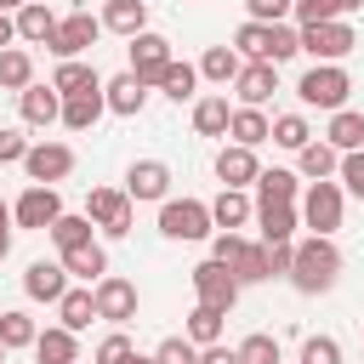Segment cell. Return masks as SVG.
<instances>
[{
  "mask_svg": "<svg viewBox=\"0 0 364 364\" xmlns=\"http://www.w3.org/2000/svg\"><path fill=\"white\" fill-rule=\"evenodd\" d=\"M336 273H341V250L330 245V239H307V245H296V262H290V284L296 290H307V296H318V290H330L336 284Z\"/></svg>",
  "mask_w": 364,
  "mask_h": 364,
  "instance_id": "1",
  "label": "cell"
},
{
  "mask_svg": "<svg viewBox=\"0 0 364 364\" xmlns=\"http://www.w3.org/2000/svg\"><path fill=\"white\" fill-rule=\"evenodd\" d=\"M301 102L307 108H336L341 114V102H347V91H353V80H347V68H336V63H318V68H307L301 74Z\"/></svg>",
  "mask_w": 364,
  "mask_h": 364,
  "instance_id": "2",
  "label": "cell"
},
{
  "mask_svg": "<svg viewBox=\"0 0 364 364\" xmlns=\"http://www.w3.org/2000/svg\"><path fill=\"white\" fill-rule=\"evenodd\" d=\"M159 233L165 239H205L210 233V205H199V199H165Z\"/></svg>",
  "mask_w": 364,
  "mask_h": 364,
  "instance_id": "3",
  "label": "cell"
},
{
  "mask_svg": "<svg viewBox=\"0 0 364 364\" xmlns=\"http://www.w3.org/2000/svg\"><path fill=\"white\" fill-rule=\"evenodd\" d=\"M85 216L108 233V239H125L131 233V193H114V188H91L85 199Z\"/></svg>",
  "mask_w": 364,
  "mask_h": 364,
  "instance_id": "4",
  "label": "cell"
},
{
  "mask_svg": "<svg viewBox=\"0 0 364 364\" xmlns=\"http://www.w3.org/2000/svg\"><path fill=\"white\" fill-rule=\"evenodd\" d=\"M301 222H307L318 239H330V233L341 228V188H336V182H313L307 199H301Z\"/></svg>",
  "mask_w": 364,
  "mask_h": 364,
  "instance_id": "5",
  "label": "cell"
},
{
  "mask_svg": "<svg viewBox=\"0 0 364 364\" xmlns=\"http://www.w3.org/2000/svg\"><path fill=\"white\" fill-rule=\"evenodd\" d=\"M193 290H199V307H210V313H228L239 301V279L222 262H199L193 267Z\"/></svg>",
  "mask_w": 364,
  "mask_h": 364,
  "instance_id": "6",
  "label": "cell"
},
{
  "mask_svg": "<svg viewBox=\"0 0 364 364\" xmlns=\"http://www.w3.org/2000/svg\"><path fill=\"white\" fill-rule=\"evenodd\" d=\"M97 28H102V23H97L91 11H74V17H63V23H57V34H51L46 46H51L63 63H74L80 51H91V46H97Z\"/></svg>",
  "mask_w": 364,
  "mask_h": 364,
  "instance_id": "7",
  "label": "cell"
},
{
  "mask_svg": "<svg viewBox=\"0 0 364 364\" xmlns=\"http://www.w3.org/2000/svg\"><path fill=\"white\" fill-rule=\"evenodd\" d=\"M358 46V34L336 17V23H313V28H301V51H313V57H324V63H336V57H347Z\"/></svg>",
  "mask_w": 364,
  "mask_h": 364,
  "instance_id": "8",
  "label": "cell"
},
{
  "mask_svg": "<svg viewBox=\"0 0 364 364\" xmlns=\"http://www.w3.org/2000/svg\"><path fill=\"white\" fill-rule=\"evenodd\" d=\"M97 318H108V324H125V318H136V284L131 279H97Z\"/></svg>",
  "mask_w": 364,
  "mask_h": 364,
  "instance_id": "9",
  "label": "cell"
},
{
  "mask_svg": "<svg viewBox=\"0 0 364 364\" xmlns=\"http://www.w3.org/2000/svg\"><path fill=\"white\" fill-rule=\"evenodd\" d=\"M165 68H171V40H165V34H136V40H131V74H136L142 85H154Z\"/></svg>",
  "mask_w": 364,
  "mask_h": 364,
  "instance_id": "10",
  "label": "cell"
},
{
  "mask_svg": "<svg viewBox=\"0 0 364 364\" xmlns=\"http://www.w3.org/2000/svg\"><path fill=\"white\" fill-rule=\"evenodd\" d=\"M28 176H34V188H46V182H63L68 171H74V148H63V142H40V148H28Z\"/></svg>",
  "mask_w": 364,
  "mask_h": 364,
  "instance_id": "11",
  "label": "cell"
},
{
  "mask_svg": "<svg viewBox=\"0 0 364 364\" xmlns=\"http://www.w3.org/2000/svg\"><path fill=\"white\" fill-rule=\"evenodd\" d=\"M11 216H17L23 228H46V233H51V222L63 216V199H57V188H28Z\"/></svg>",
  "mask_w": 364,
  "mask_h": 364,
  "instance_id": "12",
  "label": "cell"
},
{
  "mask_svg": "<svg viewBox=\"0 0 364 364\" xmlns=\"http://www.w3.org/2000/svg\"><path fill=\"white\" fill-rule=\"evenodd\" d=\"M23 290H28L34 301H63V296H68V267H63V262H28Z\"/></svg>",
  "mask_w": 364,
  "mask_h": 364,
  "instance_id": "13",
  "label": "cell"
},
{
  "mask_svg": "<svg viewBox=\"0 0 364 364\" xmlns=\"http://www.w3.org/2000/svg\"><path fill=\"white\" fill-rule=\"evenodd\" d=\"M233 85H239V97H245V108H262V102H267V97L279 91V68H273V63H245Z\"/></svg>",
  "mask_w": 364,
  "mask_h": 364,
  "instance_id": "14",
  "label": "cell"
},
{
  "mask_svg": "<svg viewBox=\"0 0 364 364\" xmlns=\"http://www.w3.org/2000/svg\"><path fill=\"white\" fill-rule=\"evenodd\" d=\"M165 188H171V171H165L159 159H136V165L125 171V193H131V199H165Z\"/></svg>",
  "mask_w": 364,
  "mask_h": 364,
  "instance_id": "15",
  "label": "cell"
},
{
  "mask_svg": "<svg viewBox=\"0 0 364 364\" xmlns=\"http://www.w3.org/2000/svg\"><path fill=\"white\" fill-rule=\"evenodd\" d=\"M102 97H108V108H114V114H125V119H131V114H142L148 85H142L136 74H119V80H108V85H102Z\"/></svg>",
  "mask_w": 364,
  "mask_h": 364,
  "instance_id": "16",
  "label": "cell"
},
{
  "mask_svg": "<svg viewBox=\"0 0 364 364\" xmlns=\"http://www.w3.org/2000/svg\"><path fill=\"white\" fill-rule=\"evenodd\" d=\"M216 176H222L228 188H245V182H256L262 171H256V154L233 142V148H222V154H216Z\"/></svg>",
  "mask_w": 364,
  "mask_h": 364,
  "instance_id": "17",
  "label": "cell"
},
{
  "mask_svg": "<svg viewBox=\"0 0 364 364\" xmlns=\"http://www.w3.org/2000/svg\"><path fill=\"white\" fill-rule=\"evenodd\" d=\"M102 108H108V97H102V91H85V97H63V125H68V131H91V125L102 119Z\"/></svg>",
  "mask_w": 364,
  "mask_h": 364,
  "instance_id": "18",
  "label": "cell"
},
{
  "mask_svg": "<svg viewBox=\"0 0 364 364\" xmlns=\"http://www.w3.org/2000/svg\"><path fill=\"white\" fill-rule=\"evenodd\" d=\"M51 85H57V97H85V91H102V80H97V68H91V63H63V68L51 74Z\"/></svg>",
  "mask_w": 364,
  "mask_h": 364,
  "instance_id": "19",
  "label": "cell"
},
{
  "mask_svg": "<svg viewBox=\"0 0 364 364\" xmlns=\"http://www.w3.org/2000/svg\"><path fill=\"white\" fill-rule=\"evenodd\" d=\"M57 114H63L57 85H28V91H23V119H28V125H51Z\"/></svg>",
  "mask_w": 364,
  "mask_h": 364,
  "instance_id": "20",
  "label": "cell"
},
{
  "mask_svg": "<svg viewBox=\"0 0 364 364\" xmlns=\"http://www.w3.org/2000/svg\"><path fill=\"white\" fill-rule=\"evenodd\" d=\"M102 23H108L114 34H125V40H136V34H142V23H148V6H142V0H108Z\"/></svg>",
  "mask_w": 364,
  "mask_h": 364,
  "instance_id": "21",
  "label": "cell"
},
{
  "mask_svg": "<svg viewBox=\"0 0 364 364\" xmlns=\"http://www.w3.org/2000/svg\"><path fill=\"white\" fill-rule=\"evenodd\" d=\"M57 23H63V17H51V11L40 6V0H28V6L17 11V34H23V40H40V46H46L51 34H57Z\"/></svg>",
  "mask_w": 364,
  "mask_h": 364,
  "instance_id": "22",
  "label": "cell"
},
{
  "mask_svg": "<svg viewBox=\"0 0 364 364\" xmlns=\"http://www.w3.org/2000/svg\"><path fill=\"white\" fill-rule=\"evenodd\" d=\"M256 222H262V239L267 245H290V233H296V210L290 205H262Z\"/></svg>",
  "mask_w": 364,
  "mask_h": 364,
  "instance_id": "23",
  "label": "cell"
},
{
  "mask_svg": "<svg viewBox=\"0 0 364 364\" xmlns=\"http://www.w3.org/2000/svg\"><path fill=\"white\" fill-rule=\"evenodd\" d=\"M63 267H68L74 279H108V256H102V245H80V250H63Z\"/></svg>",
  "mask_w": 364,
  "mask_h": 364,
  "instance_id": "24",
  "label": "cell"
},
{
  "mask_svg": "<svg viewBox=\"0 0 364 364\" xmlns=\"http://www.w3.org/2000/svg\"><path fill=\"white\" fill-rule=\"evenodd\" d=\"M74 353H80V347H74V330H63V324L34 341V358H40V364H74Z\"/></svg>",
  "mask_w": 364,
  "mask_h": 364,
  "instance_id": "25",
  "label": "cell"
},
{
  "mask_svg": "<svg viewBox=\"0 0 364 364\" xmlns=\"http://www.w3.org/2000/svg\"><path fill=\"white\" fill-rule=\"evenodd\" d=\"M239 68H245V63H239V51H228V46H210V51L199 57V74H205V80H216V85L239 80Z\"/></svg>",
  "mask_w": 364,
  "mask_h": 364,
  "instance_id": "26",
  "label": "cell"
},
{
  "mask_svg": "<svg viewBox=\"0 0 364 364\" xmlns=\"http://www.w3.org/2000/svg\"><path fill=\"white\" fill-rule=\"evenodd\" d=\"M233 125V114H228V97H205L199 108H193V131L199 136H222Z\"/></svg>",
  "mask_w": 364,
  "mask_h": 364,
  "instance_id": "27",
  "label": "cell"
},
{
  "mask_svg": "<svg viewBox=\"0 0 364 364\" xmlns=\"http://www.w3.org/2000/svg\"><path fill=\"white\" fill-rule=\"evenodd\" d=\"M358 142H364V114L341 108V114L330 119V148H341V154H358Z\"/></svg>",
  "mask_w": 364,
  "mask_h": 364,
  "instance_id": "28",
  "label": "cell"
},
{
  "mask_svg": "<svg viewBox=\"0 0 364 364\" xmlns=\"http://www.w3.org/2000/svg\"><path fill=\"white\" fill-rule=\"evenodd\" d=\"M228 131H233V142H239V148H256V142H267V136H273V125H267L256 108H239Z\"/></svg>",
  "mask_w": 364,
  "mask_h": 364,
  "instance_id": "29",
  "label": "cell"
},
{
  "mask_svg": "<svg viewBox=\"0 0 364 364\" xmlns=\"http://www.w3.org/2000/svg\"><path fill=\"white\" fill-rule=\"evenodd\" d=\"M245 216H250V199H245V193H239V188H222V199H216V205H210V222H216V228H228V233H233V228H239V222H245Z\"/></svg>",
  "mask_w": 364,
  "mask_h": 364,
  "instance_id": "30",
  "label": "cell"
},
{
  "mask_svg": "<svg viewBox=\"0 0 364 364\" xmlns=\"http://www.w3.org/2000/svg\"><path fill=\"white\" fill-rule=\"evenodd\" d=\"M57 307H63V330H85V324L97 318V296H91V290H68Z\"/></svg>",
  "mask_w": 364,
  "mask_h": 364,
  "instance_id": "31",
  "label": "cell"
},
{
  "mask_svg": "<svg viewBox=\"0 0 364 364\" xmlns=\"http://www.w3.org/2000/svg\"><path fill=\"white\" fill-rule=\"evenodd\" d=\"M233 279H239V284L273 279V267H267V245H245V250H239V262H233Z\"/></svg>",
  "mask_w": 364,
  "mask_h": 364,
  "instance_id": "32",
  "label": "cell"
},
{
  "mask_svg": "<svg viewBox=\"0 0 364 364\" xmlns=\"http://www.w3.org/2000/svg\"><path fill=\"white\" fill-rule=\"evenodd\" d=\"M222 318H228V313L193 307V313H188V341H193V347H216V336H222Z\"/></svg>",
  "mask_w": 364,
  "mask_h": 364,
  "instance_id": "33",
  "label": "cell"
},
{
  "mask_svg": "<svg viewBox=\"0 0 364 364\" xmlns=\"http://www.w3.org/2000/svg\"><path fill=\"white\" fill-rule=\"evenodd\" d=\"M0 341H6V353H11V347H34L40 330H34L28 313H0Z\"/></svg>",
  "mask_w": 364,
  "mask_h": 364,
  "instance_id": "34",
  "label": "cell"
},
{
  "mask_svg": "<svg viewBox=\"0 0 364 364\" xmlns=\"http://www.w3.org/2000/svg\"><path fill=\"white\" fill-rule=\"evenodd\" d=\"M28 80H34L28 51H0V85L6 91H28Z\"/></svg>",
  "mask_w": 364,
  "mask_h": 364,
  "instance_id": "35",
  "label": "cell"
},
{
  "mask_svg": "<svg viewBox=\"0 0 364 364\" xmlns=\"http://www.w3.org/2000/svg\"><path fill=\"white\" fill-rule=\"evenodd\" d=\"M296 51H301V28L273 23V28H267V63L279 68V63H284V57H296Z\"/></svg>",
  "mask_w": 364,
  "mask_h": 364,
  "instance_id": "36",
  "label": "cell"
},
{
  "mask_svg": "<svg viewBox=\"0 0 364 364\" xmlns=\"http://www.w3.org/2000/svg\"><path fill=\"white\" fill-rule=\"evenodd\" d=\"M256 188H262V205H290L296 199V176L290 171H262Z\"/></svg>",
  "mask_w": 364,
  "mask_h": 364,
  "instance_id": "37",
  "label": "cell"
},
{
  "mask_svg": "<svg viewBox=\"0 0 364 364\" xmlns=\"http://www.w3.org/2000/svg\"><path fill=\"white\" fill-rule=\"evenodd\" d=\"M51 239H57L63 250L91 245V216H57V222H51Z\"/></svg>",
  "mask_w": 364,
  "mask_h": 364,
  "instance_id": "38",
  "label": "cell"
},
{
  "mask_svg": "<svg viewBox=\"0 0 364 364\" xmlns=\"http://www.w3.org/2000/svg\"><path fill=\"white\" fill-rule=\"evenodd\" d=\"M193 80H199V68H188V63H171V68L159 74V85H165V97H171V102L193 97Z\"/></svg>",
  "mask_w": 364,
  "mask_h": 364,
  "instance_id": "39",
  "label": "cell"
},
{
  "mask_svg": "<svg viewBox=\"0 0 364 364\" xmlns=\"http://www.w3.org/2000/svg\"><path fill=\"white\" fill-rule=\"evenodd\" d=\"M273 142L301 154V148H307V119H301V114H279V119H273Z\"/></svg>",
  "mask_w": 364,
  "mask_h": 364,
  "instance_id": "40",
  "label": "cell"
},
{
  "mask_svg": "<svg viewBox=\"0 0 364 364\" xmlns=\"http://www.w3.org/2000/svg\"><path fill=\"white\" fill-rule=\"evenodd\" d=\"M301 171H307L313 182H324V176L336 171V148H330V142H307V148H301Z\"/></svg>",
  "mask_w": 364,
  "mask_h": 364,
  "instance_id": "41",
  "label": "cell"
},
{
  "mask_svg": "<svg viewBox=\"0 0 364 364\" xmlns=\"http://www.w3.org/2000/svg\"><path fill=\"white\" fill-rule=\"evenodd\" d=\"M233 353H239V364H279V341L273 336H245Z\"/></svg>",
  "mask_w": 364,
  "mask_h": 364,
  "instance_id": "42",
  "label": "cell"
},
{
  "mask_svg": "<svg viewBox=\"0 0 364 364\" xmlns=\"http://www.w3.org/2000/svg\"><path fill=\"white\" fill-rule=\"evenodd\" d=\"M301 364H341V347L330 336H307L301 341Z\"/></svg>",
  "mask_w": 364,
  "mask_h": 364,
  "instance_id": "43",
  "label": "cell"
},
{
  "mask_svg": "<svg viewBox=\"0 0 364 364\" xmlns=\"http://www.w3.org/2000/svg\"><path fill=\"white\" fill-rule=\"evenodd\" d=\"M296 17H301V28H313V23H336L341 6L336 0H296Z\"/></svg>",
  "mask_w": 364,
  "mask_h": 364,
  "instance_id": "44",
  "label": "cell"
},
{
  "mask_svg": "<svg viewBox=\"0 0 364 364\" xmlns=\"http://www.w3.org/2000/svg\"><path fill=\"white\" fill-rule=\"evenodd\" d=\"M239 51L256 57V63H267V23H245L239 28Z\"/></svg>",
  "mask_w": 364,
  "mask_h": 364,
  "instance_id": "45",
  "label": "cell"
},
{
  "mask_svg": "<svg viewBox=\"0 0 364 364\" xmlns=\"http://www.w3.org/2000/svg\"><path fill=\"white\" fill-rule=\"evenodd\" d=\"M159 364H199V347L193 341H182V336H171V341H159V353H154Z\"/></svg>",
  "mask_w": 364,
  "mask_h": 364,
  "instance_id": "46",
  "label": "cell"
},
{
  "mask_svg": "<svg viewBox=\"0 0 364 364\" xmlns=\"http://www.w3.org/2000/svg\"><path fill=\"white\" fill-rule=\"evenodd\" d=\"M245 6H250V23H267V28H273L284 11H296V0H245Z\"/></svg>",
  "mask_w": 364,
  "mask_h": 364,
  "instance_id": "47",
  "label": "cell"
},
{
  "mask_svg": "<svg viewBox=\"0 0 364 364\" xmlns=\"http://www.w3.org/2000/svg\"><path fill=\"white\" fill-rule=\"evenodd\" d=\"M239 250H245V239H239V233H216V245H210V262H222V267L233 273V262H239Z\"/></svg>",
  "mask_w": 364,
  "mask_h": 364,
  "instance_id": "48",
  "label": "cell"
},
{
  "mask_svg": "<svg viewBox=\"0 0 364 364\" xmlns=\"http://www.w3.org/2000/svg\"><path fill=\"white\" fill-rule=\"evenodd\" d=\"M125 358H131V341H125V336L114 330V336H108V341L97 347V364H125Z\"/></svg>",
  "mask_w": 364,
  "mask_h": 364,
  "instance_id": "49",
  "label": "cell"
},
{
  "mask_svg": "<svg viewBox=\"0 0 364 364\" xmlns=\"http://www.w3.org/2000/svg\"><path fill=\"white\" fill-rule=\"evenodd\" d=\"M17 159H28V142L17 131H0V165H17Z\"/></svg>",
  "mask_w": 364,
  "mask_h": 364,
  "instance_id": "50",
  "label": "cell"
},
{
  "mask_svg": "<svg viewBox=\"0 0 364 364\" xmlns=\"http://www.w3.org/2000/svg\"><path fill=\"white\" fill-rule=\"evenodd\" d=\"M341 182L364 199V154H347V159H341Z\"/></svg>",
  "mask_w": 364,
  "mask_h": 364,
  "instance_id": "51",
  "label": "cell"
},
{
  "mask_svg": "<svg viewBox=\"0 0 364 364\" xmlns=\"http://www.w3.org/2000/svg\"><path fill=\"white\" fill-rule=\"evenodd\" d=\"M290 262H296V245H267V267L273 273H290Z\"/></svg>",
  "mask_w": 364,
  "mask_h": 364,
  "instance_id": "52",
  "label": "cell"
},
{
  "mask_svg": "<svg viewBox=\"0 0 364 364\" xmlns=\"http://www.w3.org/2000/svg\"><path fill=\"white\" fill-rule=\"evenodd\" d=\"M199 364H239V353H228V347H205Z\"/></svg>",
  "mask_w": 364,
  "mask_h": 364,
  "instance_id": "53",
  "label": "cell"
},
{
  "mask_svg": "<svg viewBox=\"0 0 364 364\" xmlns=\"http://www.w3.org/2000/svg\"><path fill=\"white\" fill-rule=\"evenodd\" d=\"M11 34H17V23H11L6 11H0V46H11Z\"/></svg>",
  "mask_w": 364,
  "mask_h": 364,
  "instance_id": "54",
  "label": "cell"
},
{
  "mask_svg": "<svg viewBox=\"0 0 364 364\" xmlns=\"http://www.w3.org/2000/svg\"><path fill=\"white\" fill-rule=\"evenodd\" d=\"M6 250H11V228H0V262H6Z\"/></svg>",
  "mask_w": 364,
  "mask_h": 364,
  "instance_id": "55",
  "label": "cell"
},
{
  "mask_svg": "<svg viewBox=\"0 0 364 364\" xmlns=\"http://www.w3.org/2000/svg\"><path fill=\"white\" fill-rule=\"evenodd\" d=\"M336 6H341V11H358V6H364V0H336Z\"/></svg>",
  "mask_w": 364,
  "mask_h": 364,
  "instance_id": "56",
  "label": "cell"
},
{
  "mask_svg": "<svg viewBox=\"0 0 364 364\" xmlns=\"http://www.w3.org/2000/svg\"><path fill=\"white\" fill-rule=\"evenodd\" d=\"M125 364H159V358H142V353H131V358H125Z\"/></svg>",
  "mask_w": 364,
  "mask_h": 364,
  "instance_id": "57",
  "label": "cell"
},
{
  "mask_svg": "<svg viewBox=\"0 0 364 364\" xmlns=\"http://www.w3.org/2000/svg\"><path fill=\"white\" fill-rule=\"evenodd\" d=\"M6 222H11V210H6V199H0V228H6Z\"/></svg>",
  "mask_w": 364,
  "mask_h": 364,
  "instance_id": "58",
  "label": "cell"
},
{
  "mask_svg": "<svg viewBox=\"0 0 364 364\" xmlns=\"http://www.w3.org/2000/svg\"><path fill=\"white\" fill-rule=\"evenodd\" d=\"M0 6H17V11H23V6H28V0H0Z\"/></svg>",
  "mask_w": 364,
  "mask_h": 364,
  "instance_id": "59",
  "label": "cell"
},
{
  "mask_svg": "<svg viewBox=\"0 0 364 364\" xmlns=\"http://www.w3.org/2000/svg\"><path fill=\"white\" fill-rule=\"evenodd\" d=\"M0 364H6V341H0Z\"/></svg>",
  "mask_w": 364,
  "mask_h": 364,
  "instance_id": "60",
  "label": "cell"
}]
</instances>
